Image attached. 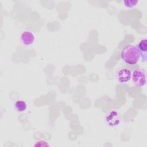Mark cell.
I'll use <instances>...</instances> for the list:
<instances>
[{"instance_id":"1","label":"cell","mask_w":147,"mask_h":147,"mask_svg":"<svg viewBox=\"0 0 147 147\" xmlns=\"http://www.w3.org/2000/svg\"><path fill=\"white\" fill-rule=\"evenodd\" d=\"M122 60L127 65H136L140 59V52L135 45L129 44L123 47L120 53Z\"/></svg>"},{"instance_id":"2","label":"cell","mask_w":147,"mask_h":147,"mask_svg":"<svg viewBox=\"0 0 147 147\" xmlns=\"http://www.w3.org/2000/svg\"><path fill=\"white\" fill-rule=\"evenodd\" d=\"M131 79L133 83L139 87H143L146 83L145 71L141 68L136 69L131 73Z\"/></svg>"},{"instance_id":"3","label":"cell","mask_w":147,"mask_h":147,"mask_svg":"<svg viewBox=\"0 0 147 147\" xmlns=\"http://www.w3.org/2000/svg\"><path fill=\"white\" fill-rule=\"evenodd\" d=\"M116 76L118 82L121 83H125L128 82L131 78V70L126 67H122L119 68L117 73Z\"/></svg>"},{"instance_id":"4","label":"cell","mask_w":147,"mask_h":147,"mask_svg":"<svg viewBox=\"0 0 147 147\" xmlns=\"http://www.w3.org/2000/svg\"><path fill=\"white\" fill-rule=\"evenodd\" d=\"M106 122L111 127H115L120 123L119 114L115 110H112L106 117Z\"/></svg>"},{"instance_id":"5","label":"cell","mask_w":147,"mask_h":147,"mask_svg":"<svg viewBox=\"0 0 147 147\" xmlns=\"http://www.w3.org/2000/svg\"><path fill=\"white\" fill-rule=\"evenodd\" d=\"M20 40L24 45L29 46L34 43L35 41V36L31 31L25 30L20 34Z\"/></svg>"},{"instance_id":"6","label":"cell","mask_w":147,"mask_h":147,"mask_svg":"<svg viewBox=\"0 0 147 147\" xmlns=\"http://www.w3.org/2000/svg\"><path fill=\"white\" fill-rule=\"evenodd\" d=\"M141 57L142 61L145 63L147 61V40L146 38L142 39L137 46Z\"/></svg>"},{"instance_id":"7","label":"cell","mask_w":147,"mask_h":147,"mask_svg":"<svg viewBox=\"0 0 147 147\" xmlns=\"http://www.w3.org/2000/svg\"><path fill=\"white\" fill-rule=\"evenodd\" d=\"M14 107L17 111L22 113L26 110L27 108V104L23 100H17L15 102Z\"/></svg>"},{"instance_id":"8","label":"cell","mask_w":147,"mask_h":147,"mask_svg":"<svg viewBox=\"0 0 147 147\" xmlns=\"http://www.w3.org/2000/svg\"><path fill=\"white\" fill-rule=\"evenodd\" d=\"M138 3V1H123V3L124 4L125 6H126L127 8H133L134 7L137 3Z\"/></svg>"},{"instance_id":"9","label":"cell","mask_w":147,"mask_h":147,"mask_svg":"<svg viewBox=\"0 0 147 147\" xmlns=\"http://www.w3.org/2000/svg\"><path fill=\"white\" fill-rule=\"evenodd\" d=\"M34 146H49V144L48 142L44 140H40L36 142L34 145Z\"/></svg>"}]
</instances>
